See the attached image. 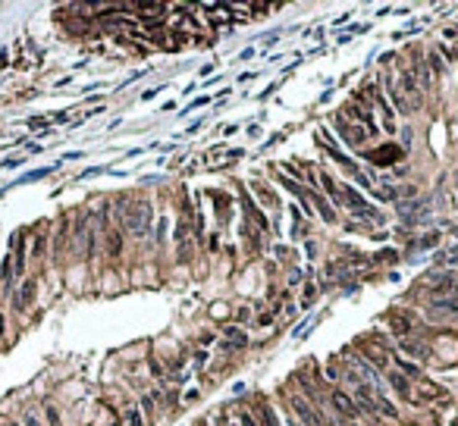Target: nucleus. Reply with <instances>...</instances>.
Listing matches in <instances>:
<instances>
[{"mask_svg": "<svg viewBox=\"0 0 458 426\" xmlns=\"http://www.w3.org/2000/svg\"><path fill=\"white\" fill-rule=\"evenodd\" d=\"M242 426H258V423L251 420V414H242Z\"/></svg>", "mask_w": 458, "mask_h": 426, "instance_id": "9", "label": "nucleus"}, {"mask_svg": "<svg viewBox=\"0 0 458 426\" xmlns=\"http://www.w3.org/2000/svg\"><path fill=\"white\" fill-rule=\"evenodd\" d=\"M336 125H339V132H342V138L349 141V144H361L364 138H367V129H361V125H349L345 119H336Z\"/></svg>", "mask_w": 458, "mask_h": 426, "instance_id": "2", "label": "nucleus"}, {"mask_svg": "<svg viewBox=\"0 0 458 426\" xmlns=\"http://www.w3.org/2000/svg\"><path fill=\"white\" fill-rule=\"evenodd\" d=\"M329 401H333V407L339 414H345V417H358V404H355V395H345V392H333L329 395Z\"/></svg>", "mask_w": 458, "mask_h": 426, "instance_id": "1", "label": "nucleus"}, {"mask_svg": "<svg viewBox=\"0 0 458 426\" xmlns=\"http://www.w3.org/2000/svg\"><path fill=\"white\" fill-rule=\"evenodd\" d=\"M47 420H50V426H60V417H57L54 407H47Z\"/></svg>", "mask_w": 458, "mask_h": 426, "instance_id": "8", "label": "nucleus"}, {"mask_svg": "<svg viewBox=\"0 0 458 426\" xmlns=\"http://www.w3.org/2000/svg\"><path fill=\"white\" fill-rule=\"evenodd\" d=\"M126 226H129L135 235H145V232H148V207H145V204H141L135 213H129V216H126Z\"/></svg>", "mask_w": 458, "mask_h": 426, "instance_id": "3", "label": "nucleus"}, {"mask_svg": "<svg viewBox=\"0 0 458 426\" xmlns=\"http://www.w3.org/2000/svg\"><path fill=\"white\" fill-rule=\"evenodd\" d=\"M389 382L398 389V395H408V379H402L398 373H389Z\"/></svg>", "mask_w": 458, "mask_h": 426, "instance_id": "5", "label": "nucleus"}, {"mask_svg": "<svg viewBox=\"0 0 458 426\" xmlns=\"http://www.w3.org/2000/svg\"><path fill=\"white\" fill-rule=\"evenodd\" d=\"M120 248H123V238L120 235H110V254H120Z\"/></svg>", "mask_w": 458, "mask_h": 426, "instance_id": "7", "label": "nucleus"}, {"mask_svg": "<svg viewBox=\"0 0 458 426\" xmlns=\"http://www.w3.org/2000/svg\"><path fill=\"white\" fill-rule=\"evenodd\" d=\"M32 292H35V282L29 279V282L19 288V295H16V307H19V310L25 307V301H32Z\"/></svg>", "mask_w": 458, "mask_h": 426, "instance_id": "4", "label": "nucleus"}, {"mask_svg": "<svg viewBox=\"0 0 458 426\" xmlns=\"http://www.w3.org/2000/svg\"><path fill=\"white\" fill-rule=\"evenodd\" d=\"M126 420H129V426H145V420H141V414L135 411V407H129V411H126Z\"/></svg>", "mask_w": 458, "mask_h": 426, "instance_id": "6", "label": "nucleus"}]
</instances>
